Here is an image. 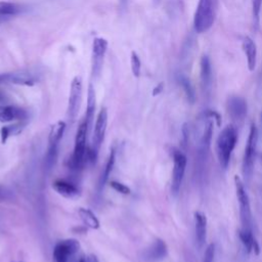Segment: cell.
I'll return each instance as SVG.
<instances>
[{"mask_svg":"<svg viewBox=\"0 0 262 262\" xmlns=\"http://www.w3.org/2000/svg\"><path fill=\"white\" fill-rule=\"evenodd\" d=\"M237 141V130L234 125L225 126L216 139V155L223 169H226Z\"/></svg>","mask_w":262,"mask_h":262,"instance_id":"obj_1","label":"cell"},{"mask_svg":"<svg viewBox=\"0 0 262 262\" xmlns=\"http://www.w3.org/2000/svg\"><path fill=\"white\" fill-rule=\"evenodd\" d=\"M218 10V0H199L193 16L196 33H205L214 25Z\"/></svg>","mask_w":262,"mask_h":262,"instance_id":"obj_2","label":"cell"},{"mask_svg":"<svg viewBox=\"0 0 262 262\" xmlns=\"http://www.w3.org/2000/svg\"><path fill=\"white\" fill-rule=\"evenodd\" d=\"M88 126L85 120L79 125L75 137V145L73 155L69 161V167L74 171H80L83 169L86 162V157H88L86 141L88 135Z\"/></svg>","mask_w":262,"mask_h":262,"instance_id":"obj_3","label":"cell"},{"mask_svg":"<svg viewBox=\"0 0 262 262\" xmlns=\"http://www.w3.org/2000/svg\"><path fill=\"white\" fill-rule=\"evenodd\" d=\"M257 141H258V129L255 124H251L246 147H245L243 165H242V171L246 181H249L252 178V175L254 172Z\"/></svg>","mask_w":262,"mask_h":262,"instance_id":"obj_4","label":"cell"},{"mask_svg":"<svg viewBox=\"0 0 262 262\" xmlns=\"http://www.w3.org/2000/svg\"><path fill=\"white\" fill-rule=\"evenodd\" d=\"M106 125H107V111L105 107H102L97 115L95 125H94L93 135H92L91 147L88 150V159L93 164L97 160L98 151L105 135Z\"/></svg>","mask_w":262,"mask_h":262,"instance_id":"obj_5","label":"cell"},{"mask_svg":"<svg viewBox=\"0 0 262 262\" xmlns=\"http://www.w3.org/2000/svg\"><path fill=\"white\" fill-rule=\"evenodd\" d=\"M234 186H235L237 202L239 205V216H241L242 228L252 229V212H251L249 195L246 191L244 182L237 175L234 176Z\"/></svg>","mask_w":262,"mask_h":262,"instance_id":"obj_6","label":"cell"},{"mask_svg":"<svg viewBox=\"0 0 262 262\" xmlns=\"http://www.w3.org/2000/svg\"><path fill=\"white\" fill-rule=\"evenodd\" d=\"M66 126L67 125L63 121H57L50 128L48 135V148L45 156V166L48 170L51 169L55 164L57 158L58 143L63 135Z\"/></svg>","mask_w":262,"mask_h":262,"instance_id":"obj_7","label":"cell"},{"mask_svg":"<svg viewBox=\"0 0 262 262\" xmlns=\"http://www.w3.org/2000/svg\"><path fill=\"white\" fill-rule=\"evenodd\" d=\"M172 158H173V171H172L171 191L174 195H176L180 190V187L184 178L187 160L185 155L179 149H173Z\"/></svg>","mask_w":262,"mask_h":262,"instance_id":"obj_8","label":"cell"},{"mask_svg":"<svg viewBox=\"0 0 262 262\" xmlns=\"http://www.w3.org/2000/svg\"><path fill=\"white\" fill-rule=\"evenodd\" d=\"M82 101V79L79 76H76L70 88V95L68 101V117L71 121H75L80 110Z\"/></svg>","mask_w":262,"mask_h":262,"instance_id":"obj_9","label":"cell"},{"mask_svg":"<svg viewBox=\"0 0 262 262\" xmlns=\"http://www.w3.org/2000/svg\"><path fill=\"white\" fill-rule=\"evenodd\" d=\"M80 244L75 238H68L58 242L53 249V262H68L71 257L78 253Z\"/></svg>","mask_w":262,"mask_h":262,"instance_id":"obj_10","label":"cell"},{"mask_svg":"<svg viewBox=\"0 0 262 262\" xmlns=\"http://www.w3.org/2000/svg\"><path fill=\"white\" fill-rule=\"evenodd\" d=\"M107 41L103 38H95L92 42V70L93 79H97L102 71L104 55L107 49Z\"/></svg>","mask_w":262,"mask_h":262,"instance_id":"obj_11","label":"cell"},{"mask_svg":"<svg viewBox=\"0 0 262 262\" xmlns=\"http://www.w3.org/2000/svg\"><path fill=\"white\" fill-rule=\"evenodd\" d=\"M227 112L233 121H243L247 115V101L239 96H231L227 100Z\"/></svg>","mask_w":262,"mask_h":262,"instance_id":"obj_12","label":"cell"},{"mask_svg":"<svg viewBox=\"0 0 262 262\" xmlns=\"http://www.w3.org/2000/svg\"><path fill=\"white\" fill-rule=\"evenodd\" d=\"M168 253L166 243L158 238L156 239L144 252H143V259L147 262H158L163 260Z\"/></svg>","mask_w":262,"mask_h":262,"instance_id":"obj_13","label":"cell"},{"mask_svg":"<svg viewBox=\"0 0 262 262\" xmlns=\"http://www.w3.org/2000/svg\"><path fill=\"white\" fill-rule=\"evenodd\" d=\"M38 80H39V77L37 74L27 70L8 73V83H12V84L33 86L38 82Z\"/></svg>","mask_w":262,"mask_h":262,"instance_id":"obj_14","label":"cell"},{"mask_svg":"<svg viewBox=\"0 0 262 262\" xmlns=\"http://www.w3.org/2000/svg\"><path fill=\"white\" fill-rule=\"evenodd\" d=\"M194 233L195 243L199 249H202L205 245L207 237V218L201 212H194Z\"/></svg>","mask_w":262,"mask_h":262,"instance_id":"obj_15","label":"cell"},{"mask_svg":"<svg viewBox=\"0 0 262 262\" xmlns=\"http://www.w3.org/2000/svg\"><path fill=\"white\" fill-rule=\"evenodd\" d=\"M27 119V112L14 105H0V122L8 123L13 120L24 121Z\"/></svg>","mask_w":262,"mask_h":262,"instance_id":"obj_16","label":"cell"},{"mask_svg":"<svg viewBox=\"0 0 262 262\" xmlns=\"http://www.w3.org/2000/svg\"><path fill=\"white\" fill-rule=\"evenodd\" d=\"M52 188L66 199H76L79 195V189L77 186L63 179L54 180L52 182Z\"/></svg>","mask_w":262,"mask_h":262,"instance_id":"obj_17","label":"cell"},{"mask_svg":"<svg viewBox=\"0 0 262 262\" xmlns=\"http://www.w3.org/2000/svg\"><path fill=\"white\" fill-rule=\"evenodd\" d=\"M242 47L244 50V53L247 58L248 69L253 72L256 69L257 64V46L256 43L251 39L250 37H245L243 39Z\"/></svg>","mask_w":262,"mask_h":262,"instance_id":"obj_18","label":"cell"},{"mask_svg":"<svg viewBox=\"0 0 262 262\" xmlns=\"http://www.w3.org/2000/svg\"><path fill=\"white\" fill-rule=\"evenodd\" d=\"M238 237H239L245 250L247 251V253L254 252L256 255L260 254V247H259L257 239L255 238V236L253 234L252 229L241 228L238 230Z\"/></svg>","mask_w":262,"mask_h":262,"instance_id":"obj_19","label":"cell"},{"mask_svg":"<svg viewBox=\"0 0 262 262\" xmlns=\"http://www.w3.org/2000/svg\"><path fill=\"white\" fill-rule=\"evenodd\" d=\"M95 107H96V95L95 90L92 84H89L88 86V92H87V106H86V113H85V121L88 126V131H90L93 123H94V115H95Z\"/></svg>","mask_w":262,"mask_h":262,"instance_id":"obj_20","label":"cell"},{"mask_svg":"<svg viewBox=\"0 0 262 262\" xmlns=\"http://www.w3.org/2000/svg\"><path fill=\"white\" fill-rule=\"evenodd\" d=\"M201 83L205 91H208L212 85V67L208 55H203L200 62Z\"/></svg>","mask_w":262,"mask_h":262,"instance_id":"obj_21","label":"cell"},{"mask_svg":"<svg viewBox=\"0 0 262 262\" xmlns=\"http://www.w3.org/2000/svg\"><path fill=\"white\" fill-rule=\"evenodd\" d=\"M115 160H116V152H115L114 149H112L111 152H110L108 159H107V161H106V163H105L104 169H103V171L101 172V175H100V177H99V181H98V185H97L98 191H101L102 188H103V186H104V184L106 183V181H107V179H108V176L111 175V172H112L113 167H114V165H115Z\"/></svg>","mask_w":262,"mask_h":262,"instance_id":"obj_22","label":"cell"},{"mask_svg":"<svg viewBox=\"0 0 262 262\" xmlns=\"http://www.w3.org/2000/svg\"><path fill=\"white\" fill-rule=\"evenodd\" d=\"M78 214H79L81 220L83 221V223L87 227H89L91 229H98L99 228V221L91 210L86 209V208H79Z\"/></svg>","mask_w":262,"mask_h":262,"instance_id":"obj_23","label":"cell"},{"mask_svg":"<svg viewBox=\"0 0 262 262\" xmlns=\"http://www.w3.org/2000/svg\"><path fill=\"white\" fill-rule=\"evenodd\" d=\"M25 126V123H23V121H20L19 123L17 124H13V125H10V126H3L1 129H0V136H1V143L4 144L8 137L11 136V135H16L18 134L21 129L24 128Z\"/></svg>","mask_w":262,"mask_h":262,"instance_id":"obj_24","label":"cell"},{"mask_svg":"<svg viewBox=\"0 0 262 262\" xmlns=\"http://www.w3.org/2000/svg\"><path fill=\"white\" fill-rule=\"evenodd\" d=\"M23 11V6L20 4L14 2H7V1H0V15L9 16L15 15Z\"/></svg>","mask_w":262,"mask_h":262,"instance_id":"obj_25","label":"cell"},{"mask_svg":"<svg viewBox=\"0 0 262 262\" xmlns=\"http://www.w3.org/2000/svg\"><path fill=\"white\" fill-rule=\"evenodd\" d=\"M178 81H179V84L181 85L185 95H186V98L187 100L190 102V103H193L194 100H195V92H194V89L190 83V81L183 75H180L178 76Z\"/></svg>","mask_w":262,"mask_h":262,"instance_id":"obj_26","label":"cell"},{"mask_svg":"<svg viewBox=\"0 0 262 262\" xmlns=\"http://www.w3.org/2000/svg\"><path fill=\"white\" fill-rule=\"evenodd\" d=\"M252 2V16H253V24L256 29L259 27L260 23V12L262 7V0H251Z\"/></svg>","mask_w":262,"mask_h":262,"instance_id":"obj_27","label":"cell"},{"mask_svg":"<svg viewBox=\"0 0 262 262\" xmlns=\"http://www.w3.org/2000/svg\"><path fill=\"white\" fill-rule=\"evenodd\" d=\"M130 64H131V71L134 77H139L140 76V71H141V62L140 58L137 55L135 51L131 52V58H130Z\"/></svg>","mask_w":262,"mask_h":262,"instance_id":"obj_28","label":"cell"},{"mask_svg":"<svg viewBox=\"0 0 262 262\" xmlns=\"http://www.w3.org/2000/svg\"><path fill=\"white\" fill-rule=\"evenodd\" d=\"M110 185H111V187H113L117 192H120V193H122V194H129V193L131 192V189H130L127 185H125V184H123V183H121V182H118V181L113 180V181H111Z\"/></svg>","mask_w":262,"mask_h":262,"instance_id":"obj_29","label":"cell"},{"mask_svg":"<svg viewBox=\"0 0 262 262\" xmlns=\"http://www.w3.org/2000/svg\"><path fill=\"white\" fill-rule=\"evenodd\" d=\"M214 257H215V245L210 244L205 251L203 262H213Z\"/></svg>","mask_w":262,"mask_h":262,"instance_id":"obj_30","label":"cell"},{"mask_svg":"<svg viewBox=\"0 0 262 262\" xmlns=\"http://www.w3.org/2000/svg\"><path fill=\"white\" fill-rule=\"evenodd\" d=\"M84 262H98L97 260V257L93 254H89L88 256H86L84 258Z\"/></svg>","mask_w":262,"mask_h":262,"instance_id":"obj_31","label":"cell"},{"mask_svg":"<svg viewBox=\"0 0 262 262\" xmlns=\"http://www.w3.org/2000/svg\"><path fill=\"white\" fill-rule=\"evenodd\" d=\"M8 83V73H1L0 74V84Z\"/></svg>","mask_w":262,"mask_h":262,"instance_id":"obj_32","label":"cell"},{"mask_svg":"<svg viewBox=\"0 0 262 262\" xmlns=\"http://www.w3.org/2000/svg\"><path fill=\"white\" fill-rule=\"evenodd\" d=\"M162 90H163V83L159 84V85L154 89V91H152V95H154V96H155V95H158L159 93H161V92H162Z\"/></svg>","mask_w":262,"mask_h":262,"instance_id":"obj_33","label":"cell"},{"mask_svg":"<svg viewBox=\"0 0 262 262\" xmlns=\"http://www.w3.org/2000/svg\"><path fill=\"white\" fill-rule=\"evenodd\" d=\"M7 17H8V16L0 15V24H2V23H4V21H6V20H7Z\"/></svg>","mask_w":262,"mask_h":262,"instance_id":"obj_34","label":"cell"},{"mask_svg":"<svg viewBox=\"0 0 262 262\" xmlns=\"http://www.w3.org/2000/svg\"><path fill=\"white\" fill-rule=\"evenodd\" d=\"M260 125L262 127V110H261V115H260Z\"/></svg>","mask_w":262,"mask_h":262,"instance_id":"obj_35","label":"cell"},{"mask_svg":"<svg viewBox=\"0 0 262 262\" xmlns=\"http://www.w3.org/2000/svg\"><path fill=\"white\" fill-rule=\"evenodd\" d=\"M126 2H127V0H121V4H122V5H125Z\"/></svg>","mask_w":262,"mask_h":262,"instance_id":"obj_36","label":"cell"},{"mask_svg":"<svg viewBox=\"0 0 262 262\" xmlns=\"http://www.w3.org/2000/svg\"><path fill=\"white\" fill-rule=\"evenodd\" d=\"M154 1H155V3H156V4H158V3H159L161 0H154Z\"/></svg>","mask_w":262,"mask_h":262,"instance_id":"obj_37","label":"cell"},{"mask_svg":"<svg viewBox=\"0 0 262 262\" xmlns=\"http://www.w3.org/2000/svg\"><path fill=\"white\" fill-rule=\"evenodd\" d=\"M79 262H84V258H82V259H80V260H79Z\"/></svg>","mask_w":262,"mask_h":262,"instance_id":"obj_38","label":"cell"}]
</instances>
